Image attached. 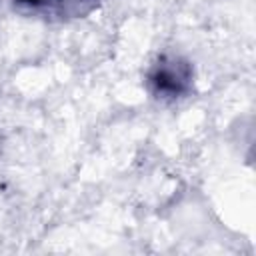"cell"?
<instances>
[{
  "instance_id": "cell-1",
  "label": "cell",
  "mask_w": 256,
  "mask_h": 256,
  "mask_svg": "<svg viewBox=\"0 0 256 256\" xmlns=\"http://www.w3.org/2000/svg\"><path fill=\"white\" fill-rule=\"evenodd\" d=\"M146 84L156 98L176 100L192 88V68L178 56H160L148 70Z\"/></svg>"
},
{
  "instance_id": "cell-2",
  "label": "cell",
  "mask_w": 256,
  "mask_h": 256,
  "mask_svg": "<svg viewBox=\"0 0 256 256\" xmlns=\"http://www.w3.org/2000/svg\"><path fill=\"white\" fill-rule=\"evenodd\" d=\"M14 2L32 10H50L58 14H84L94 6L96 0H14Z\"/></svg>"
}]
</instances>
